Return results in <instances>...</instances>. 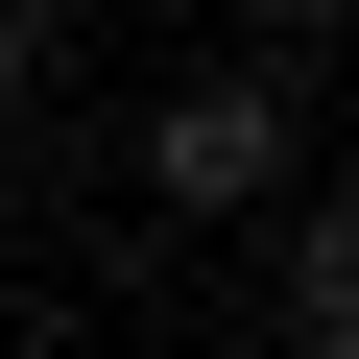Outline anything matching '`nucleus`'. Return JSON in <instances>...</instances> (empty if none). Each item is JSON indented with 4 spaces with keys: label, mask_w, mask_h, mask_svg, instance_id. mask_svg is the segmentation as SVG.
I'll return each mask as SVG.
<instances>
[{
    "label": "nucleus",
    "mask_w": 359,
    "mask_h": 359,
    "mask_svg": "<svg viewBox=\"0 0 359 359\" xmlns=\"http://www.w3.org/2000/svg\"><path fill=\"white\" fill-rule=\"evenodd\" d=\"M144 192L168 216H240V192H287V72H192L144 120Z\"/></svg>",
    "instance_id": "f257e3e1"
},
{
    "label": "nucleus",
    "mask_w": 359,
    "mask_h": 359,
    "mask_svg": "<svg viewBox=\"0 0 359 359\" xmlns=\"http://www.w3.org/2000/svg\"><path fill=\"white\" fill-rule=\"evenodd\" d=\"M72 72V0H0V96H48Z\"/></svg>",
    "instance_id": "7ed1b4c3"
},
{
    "label": "nucleus",
    "mask_w": 359,
    "mask_h": 359,
    "mask_svg": "<svg viewBox=\"0 0 359 359\" xmlns=\"http://www.w3.org/2000/svg\"><path fill=\"white\" fill-rule=\"evenodd\" d=\"M287 335H311V359L359 335V240H335V216H287Z\"/></svg>",
    "instance_id": "f03ea898"
}]
</instances>
